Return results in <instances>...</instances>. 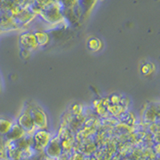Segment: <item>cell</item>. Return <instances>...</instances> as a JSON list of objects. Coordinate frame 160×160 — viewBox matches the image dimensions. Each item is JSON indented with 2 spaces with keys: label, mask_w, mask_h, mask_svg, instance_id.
Here are the masks:
<instances>
[{
  "label": "cell",
  "mask_w": 160,
  "mask_h": 160,
  "mask_svg": "<svg viewBox=\"0 0 160 160\" xmlns=\"http://www.w3.org/2000/svg\"><path fill=\"white\" fill-rule=\"evenodd\" d=\"M30 112V115L34 120L36 128L45 129L48 126V117L44 110L34 102H30L26 106Z\"/></svg>",
  "instance_id": "obj_1"
},
{
  "label": "cell",
  "mask_w": 160,
  "mask_h": 160,
  "mask_svg": "<svg viewBox=\"0 0 160 160\" xmlns=\"http://www.w3.org/2000/svg\"><path fill=\"white\" fill-rule=\"evenodd\" d=\"M50 139H51V135L45 129H40L38 131L34 133L32 137V145L33 148L38 151H43L48 145Z\"/></svg>",
  "instance_id": "obj_2"
},
{
  "label": "cell",
  "mask_w": 160,
  "mask_h": 160,
  "mask_svg": "<svg viewBox=\"0 0 160 160\" xmlns=\"http://www.w3.org/2000/svg\"><path fill=\"white\" fill-rule=\"evenodd\" d=\"M17 124L27 133L33 131V130L36 128V125H35L34 120L31 117V115H30V112L27 107L25 108L21 112V114L18 116Z\"/></svg>",
  "instance_id": "obj_3"
},
{
  "label": "cell",
  "mask_w": 160,
  "mask_h": 160,
  "mask_svg": "<svg viewBox=\"0 0 160 160\" xmlns=\"http://www.w3.org/2000/svg\"><path fill=\"white\" fill-rule=\"evenodd\" d=\"M45 153L48 157L50 158H58L62 152V147H61V143H60V139L57 137L51 138L46 146V148L44 149Z\"/></svg>",
  "instance_id": "obj_4"
},
{
  "label": "cell",
  "mask_w": 160,
  "mask_h": 160,
  "mask_svg": "<svg viewBox=\"0 0 160 160\" xmlns=\"http://www.w3.org/2000/svg\"><path fill=\"white\" fill-rule=\"evenodd\" d=\"M20 43L24 47V49H33L35 47H37V42L36 39H35V36L33 34L30 33H25L22 34L21 37H20Z\"/></svg>",
  "instance_id": "obj_5"
},
{
  "label": "cell",
  "mask_w": 160,
  "mask_h": 160,
  "mask_svg": "<svg viewBox=\"0 0 160 160\" xmlns=\"http://www.w3.org/2000/svg\"><path fill=\"white\" fill-rule=\"evenodd\" d=\"M25 133L26 132L18 124H14L13 127L10 129V131L6 134L7 141H16L20 138H23Z\"/></svg>",
  "instance_id": "obj_6"
},
{
  "label": "cell",
  "mask_w": 160,
  "mask_h": 160,
  "mask_svg": "<svg viewBox=\"0 0 160 160\" xmlns=\"http://www.w3.org/2000/svg\"><path fill=\"white\" fill-rule=\"evenodd\" d=\"M14 121L10 118H4V117H0V136L2 135H6L10 129L13 127Z\"/></svg>",
  "instance_id": "obj_7"
},
{
  "label": "cell",
  "mask_w": 160,
  "mask_h": 160,
  "mask_svg": "<svg viewBox=\"0 0 160 160\" xmlns=\"http://www.w3.org/2000/svg\"><path fill=\"white\" fill-rule=\"evenodd\" d=\"M87 46L91 51H99L102 48V42L97 37H91L87 41Z\"/></svg>",
  "instance_id": "obj_8"
},
{
  "label": "cell",
  "mask_w": 160,
  "mask_h": 160,
  "mask_svg": "<svg viewBox=\"0 0 160 160\" xmlns=\"http://www.w3.org/2000/svg\"><path fill=\"white\" fill-rule=\"evenodd\" d=\"M34 36H35V39H36L37 44L39 45H45L49 41L48 34L45 32H37V33H35Z\"/></svg>",
  "instance_id": "obj_9"
},
{
  "label": "cell",
  "mask_w": 160,
  "mask_h": 160,
  "mask_svg": "<svg viewBox=\"0 0 160 160\" xmlns=\"http://www.w3.org/2000/svg\"><path fill=\"white\" fill-rule=\"evenodd\" d=\"M155 70V66L152 63H144L141 68H140V71L144 75V76H148V75H151Z\"/></svg>",
  "instance_id": "obj_10"
},
{
  "label": "cell",
  "mask_w": 160,
  "mask_h": 160,
  "mask_svg": "<svg viewBox=\"0 0 160 160\" xmlns=\"http://www.w3.org/2000/svg\"><path fill=\"white\" fill-rule=\"evenodd\" d=\"M122 99L123 98L120 94H112L111 96L108 98V102H109V104H113V105L121 104Z\"/></svg>",
  "instance_id": "obj_11"
},
{
  "label": "cell",
  "mask_w": 160,
  "mask_h": 160,
  "mask_svg": "<svg viewBox=\"0 0 160 160\" xmlns=\"http://www.w3.org/2000/svg\"><path fill=\"white\" fill-rule=\"evenodd\" d=\"M71 111H72V113L75 114V115L81 114V112H82V106H81L80 104H74L73 106H72Z\"/></svg>",
  "instance_id": "obj_12"
},
{
  "label": "cell",
  "mask_w": 160,
  "mask_h": 160,
  "mask_svg": "<svg viewBox=\"0 0 160 160\" xmlns=\"http://www.w3.org/2000/svg\"><path fill=\"white\" fill-rule=\"evenodd\" d=\"M21 56L23 57V58H29V56H30V52H29V50H27V49H23L22 51H21Z\"/></svg>",
  "instance_id": "obj_13"
}]
</instances>
